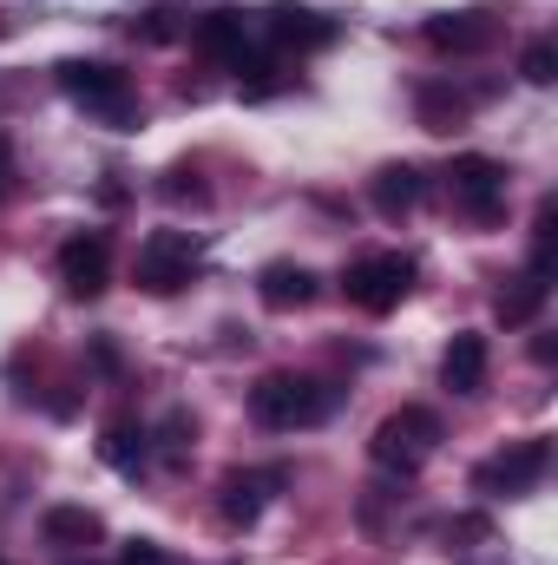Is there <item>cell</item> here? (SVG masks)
Returning <instances> with one entry per match:
<instances>
[{
  "mask_svg": "<svg viewBox=\"0 0 558 565\" xmlns=\"http://www.w3.org/2000/svg\"><path fill=\"white\" fill-rule=\"evenodd\" d=\"M368 198H375L382 217H408L420 198H427V178H420V164H382L375 184H368Z\"/></svg>",
  "mask_w": 558,
  "mask_h": 565,
  "instance_id": "cell-16",
  "label": "cell"
},
{
  "mask_svg": "<svg viewBox=\"0 0 558 565\" xmlns=\"http://www.w3.org/2000/svg\"><path fill=\"white\" fill-rule=\"evenodd\" d=\"M257 33H264L270 53H315V46L335 40V20L329 13H309V7H277V13L257 20Z\"/></svg>",
  "mask_w": 558,
  "mask_h": 565,
  "instance_id": "cell-12",
  "label": "cell"
},
{
  "mask_svg": "<svg viewBox=\"0 0 558 565\" xmlns=\"http://www.w3.org/2000/svg\"><path fill=\"white\" fill-rule=\"evenodd\" d=\"M60 93L73 106H86L93 119L106 126H132L139 119V99H132V79L106 60H60Z\"/></svg>",
  "mask_w": 558,
  "mask_h": 565,
  "instance_id": "cell-3",
  "label": "cell"
},
{
  "mask_svg": "<svg viewBox=\"0 0 558 565\" xmlns=\"http://www.w3.org/2000/svg\"><path fill=\"white\" fill-rule=\"evenodd\" d=\"M335 402H342V388L322 382V375H302V369H270V375L250 388V415H257V427H270V434L322 427L335 415Z\"/></svg>",
  "mask_w": 558,
  "mask_h": 565,
  "instance_id": "cell-1",
  "label": "cell"
},
{
  "mask_svg": "<svg viewBox=\"0 0 558 565\" xmlns=\"http://www.w3.org/2000/svg\"><path fill=\"white\" fill-rule=\"evenodd\" d=\"M506 164L500 158H486V151H460L453 158V171H447V191H453V204L473 217V224H493L500 211H506Z\"/></svg>",
  "mask_w": 558,
  "mask_h": 565,
  "instance_id": "cell-7",
  "label": "cell"
},
{
  "mask_svg": "<svg viewBox=\"0 0 558 565\" xmlns=\"http://www.w3.org/2000/svg\"><path fill=\"white\" fill-rule=\"evenodd\" d=\"M408 289H415V257H401V250H368V257H355V264L342 270V296H348V309H362V316L401 309Z\"/></svg>",
  "mask_w": 558,
  "mask_h": 565,
  "instance_id": "cell-4",
  "label": "cell"
},
{
  "mask_svg": "<svg viewBox=\"0 0 558 565\" xmlns=\"http://www.w3.org/2000/svg\"><path fill=\"white\" fill-rule=\"evenodd\" d=\"M257 296H264V309H277V316L309 309V302H315V270L277 257V264H264V270H257Z\"/></svg>",
  "mask_w": 558,
  "mask_h": 565,
  "instance_id": "cell-14",
  "label": "cell"
},
{
  "mask_svg": "<svg viewBox=\"0 0 558 565\" xmlns=\"http://www.w3.org/2000/svg\"><path fill=\"white\" fill-rule=\"evenodd\" d=\"M99 533H106V520L93 507H46L40 513V540L60 553H86V546H99Z\"/></svg>",
  "mask_w": 558,
  "mask_h": 565,
  "instance_id": "cell-15",
  "label": "cell"
},
{
  "mask_svg": "<svg viewBox=\"0 0 558 565\" xmlns=\"http://www.w3.org/2000/svg\"><path fill=\"white\" fill-rule=\"evenodd\" d=\"M486 369H493L486 335L460 329V335L447 342V355H440V388H447V395H480V388H486Z\"/></svg>",
  "mask_w": 558,
  "mask_h": 565,
  "instance_id": "cell-13",
  "label": "cell"
},
{
  "mask_svg": "<svg viewBox=\"0 0 558 565\" xmlns=\"http://www.w3.org/2000/svg\"><path fill=\"white\" fill-rule=\"evenodd\" d=\"M119 565H178V559H171V553H164L158 540H132V546L119 553Z\"/></svg>",
  "mask_w": 558,
  "mask_h": 565,
  "instance_id": "cell-23",
  "label": "cell"
},
{
  "mask_svg": "<svg viewBox=\"0 0 558 565\" xmlns=\"http://www.w3.org/2000/svg\"><path fill=\"white\" fill-rule=\"evenodd\" d=\"M282 487H289V467H244V473H224V487H217L224 526H257L264 507L277 500Z\"/></svg>",
  "mask_w": 558,
  "mask_h": 565,
  "instance_id": "cell-8",
  "label": "cell"
},
{
  "mask_svg": "<svg viewBox=\"0 0 558 565\" xmlns=\"http://www.w3.org/2000/svg\"><path fill=\"white\" fill-rule=\"evenodd\" d=\"M546 296H552V277H513V289H500V322L506 329H519V322H533L539 309H546Z\"/></svg>",
  "mask_w": 558,
  "mask_h": 565,
  "instance_id": "cell-18",
  "label": "cell"
},
{
  "mask_svg": "<svg viewBox=\"0 0 558 565\" xmlns=\"http://www.w3.org/2000/svg\"><path fill=\"white\" fill-rule=\"evenodd\" d=\"M0 565H7V559H0Z\"/></svg>",
  "mask_w": 558,
  "mask_h": 565,
  "instance_id": "cell-25",
  "label": "cell"
},
{
  "mask_svg": "<svg viewBox=\"0 0 558 565\" xmlns=\"http://www.w3.org/2000/svg\"><path fill=\"white\" fill-rule=\"evenodd\" d=\"M99 460L119 467V473H139L144 460H151V427L132 422V415H119V422L106 427V440H99Z\"/></svg>",
  "mask_w": 558,
  "mask_h": 565,
  "instance_id": "cell-17",
  "label": "cell"
},
{
  "mask_svg": "<svg viewBox=\"0 0 558 565\" xmlns=\"http://www.w3.org/2000/svg\"><path fill=\"white\" fill-rule=\"evenodd\" d=\"M546 467H552V440H546V434L513 440V447H500L493 460H480V467H473V493H480V500H513V493H533V487L546 480Z\"/></svg>",
  "mask_w": 558,
  "mask_h": 565,
  "instance_id": "cell-5",
  "label": "cell"
},
{
  "mask_svg": "<svg viewBox=\"0 0 558 565\" xmlns=\"http://www.w3.org/2000/svg\"><path fill=\"white\" fill-rule=\"evenodd\" d=\"M440 440H447L440 415H433V408H420V402H408V408H395L388 422L375 427L368 454H375V467H382V473H401V480H415L420 467L440 454Z\"/></svg>",
  "mask_w": 558,
  "mask_h": 565,
  "instance_id": "cell-2",
  "label": "cell"
},
{
  "mask_svg": "<svg viewBox=\"0 0 558 565\" xmlns=\"http://www.w3.org/2000/svg\"><path fill=\"white\" fill-rule=\"evenodd\" d=\"M7 184H13V145H7V132H0V198H7Z\"/></svg>",
  "mask_w": 558,
  "mask_h": 565,
  "instance_id": "cell-24",
  "label": "cell"
},
{
  "mask_svg": "<svg viewBox=\"0 0 558 565\" xmlns=\"http://www.w3.org/2000/svg\"><path fill=\"white\" fill-rule=\"evenodd\" d=\"M420 126L427 132H453L466 113H473V93H453V86H420Z\"/></svg>",
  "mask_w": 558,
  "mask_h": 565,
  "instance_id": "cell-19",
  "label": "cell"
},
{
  "mask_svg": "<svg viewBox=\"0 0 558 565\" xmlns=\"http://www.w3.org/2000/svg\"><path fill=\"white\" fill-rule=\"evenodd\" d=\"M139 289L151 296H178L184 282L204 270V244H197V231H151L139 244Z\"/></svg>",
  "mask_w": 558,
  "mask_h": 565,
  "instance_id": "cell-6",
  "label": "cell"
},
{
  "mask_svg": "<svg viewBox=\"0 0 558 565\" xmlns=\"http://www.w3.org/2000/svg\"><path fill=\"white\" fill-rule=\"evenodd\" d=\"M519 79H526V86H552L558 79V46L552 40H533V46L519 53Z\"/></svg>",
  "mask_w": 558,
  "mask_h": 565,
  "instance_id": "cell-21",
  "label": "cell"
},
{
  "mask_svg": "<svg viewBox=\"0 0 558 565\" xmlns=\"http://www.w3.org/2000/svg\"><path fill=\"white\" fill-rule=\"evenodd\" d=\"M164 198H178V204H184V198H191V204H204L211 191H204V178H197L191 164H171V171H164Z\"/></svg>",
  "mask_w": 558,
  "mask_h": 565,
  "instance_id": "cell-22",
  "label": "cell"
},
{
  "mask_svg": "<svg viewBox=\"0 0 558 565\" xmlns=\"http://www.w3.org/2000/svg\"><path fill=\"white\" fill-rule=\"evenodd\" d=\"M60 282L79 302L106 296V282H112V244H106V231H79V237L60 244Z\"/></svg>",
  "mask_w": 558,
  "mask_h": 565,
  "instance_id": "cell-9",
  "label": "cell"
},
{
  "mask_svg": "<svg viewBox=\"0 0 558 565\" xmlns=\"http://www.w3.org/2000/svg\"><path fill=\"white\" fill-rule=\"evenodd\" d=\"M420 33H427V46H433V53L466 60V53H486V46L500 40V20H493L486 7H466V13H433Z\"/></svg>",
  "mask_w": 558,
  "mask_h": 565,
  "instance_id": "cell-11",
  "label": "cell"
},
{
  "mask_svg": "<svg viewBox=\"0 0 558 565\" xmlns=\"http://www.w3.org/2000/svg\"><path fill=\"white\" fill-rule=\"evenodd\" d=\"M151 440H158V460H164V467H184V460H191V447H197V422H191L184 408H171L164 422L151 427Z\"/></svg>",
  "mask_w": 558,
  "mask_h": 565,
  "instance_id": "cell-20",
  "label": "cell"
},
{
  "mask_svg": "<svg viewBox=\"0 0 558 565\" xmlns=\"http://www.w3.org/2000/svg\"><path fill=\"white\" fill-rule=\"evenodd\" d=\"M257 40H264V33H257V20H250V13H230V7H224V13H204V20H197V33H191V46H197L204 60L230 66V73H244V66H250Z\"/></svg>",
  "mask_w": 558,
  "mask_h": 565,
  "instance_id": "cell-10",
  "label": "cell"
}]
</instances>
